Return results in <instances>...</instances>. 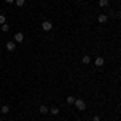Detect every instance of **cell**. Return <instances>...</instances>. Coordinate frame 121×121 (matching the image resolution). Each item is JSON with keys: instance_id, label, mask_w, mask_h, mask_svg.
Listing matches in <instances>:
<instances>
[{"instance_id": "cell-7", "label": "cell", "mask_w": 121, "mask_h": 121, "mask_svg": "<svg viewBox=\"0 0 121 121\" xmlns=\"http://www.w3.org/2000/svg\"><path fill=\"white\" fill-rule=\"evenodd\" d=\"M107 16H105V15H99V23H107Z\"/></svg>"}, {"instance_id": "cell-3", "label": "cell", "mask_w": 121, "mask_h": 121, "mask_svg": "<svg viewBox=\"0 0 121 121\" xmlns=\"http://www.w3.org/2000/svg\"><path fill=\"white\" fill-rule=\"evenodd\" d=\"M23 39H24V36H23L21 32H18V34H15V40H16V42H23Z\"/></svg>"}, {"instance_id": "cell-9", "label": "cell", "mask_w": 121, "mask_h": 121, "mask_svg": "<svg viewBox=\"0 0 121 121\" xmlns=\"http://www.w3.org/2000/svg\"><path fill=\"white\" fill-rule=\"evenodd\" d=\"M74 97H68V99H66V103H68V105H73V103H74Z\"/></svg>"}, {"instance_id": "cell-18", "label": "cell", "mask_w": 121, "mask_h": 121, "mask_svg": "<svg viewBox=\"0 0 121 121\" xmlns=\"http://www.w3.org/2000/svg\"><path fill=\"white\" fill-rule=\"evenodd\" d=\"M0 121H2V120H0Z\"/></svg>"}, {"instance_id": "cell-11", "label": "cell", "mask_w": 121, "mask_h": 121, "mask_svg": "<svg viewBox=\"0 0 121 121\" xmlns=\"http://www.w3.org/2000/svg\"><path fill=\"white\" fill-rule=\"evenodd\" d=\"M99 5H100V7H107V5H108V0H100Z\"/></svg>"}, {"instance_id": "cell-1", "label": "cell", "mask_w": 121, "mask_h": 121, "mask_svg": "<svg viewBox=\"0 0 121 121\" xmlns=\"http://www.w3.org/2000/svg\"><path fill=\"white\" fill-rule=\"evenodd\" d=\"M74 105L79 110H86V102L84 100H74Z\"/></svg>"}, {"instance_id": "cell-16", "label": "cell", "mask_w": 121, "mask_h": 121, "mask_svg": "<svg viewBox=\"0 0 121 121\" xmlns=\"http://www.w3.org/2000/svg\"><path fill=\"white\" fill-rule=\"evenodd\" d=\"M94 121H100V118L99 116H94Z\"/></svg>"}, {"instance_id": "cell-17", "label": "cell", "mask_w": 121, "mask_h": 121, "mask_svg": "<svg viewBox=\"0 0 121 121\" xmlns=\"http://www.w3.org/2000/svg\"><path fill=\"white\" fill-rule=\"evenodd\" d=\"M5 2H7V3H13L15 0H5Z\"/></svg>"}, {"instance_id": "cell-8", "label": "cell", "mask_w": 121, "mask_h": 121, "mask_svg": "<svg viewBox=\"0 0 121 121\" xmlns=\"http://www.w3.org/2000/svg\"><path fill=\"white\" fill-rule=\"evenodd\" d=\"M82 63H86V65H87V63H91V56H89V55L82 56Z\"/></svg>"}, {"instance_id": "cell-12", "label": "cell", "mask_w": 121, "mask_h": 121, "mask_svg": "<svg viewBox=\"0 0 121 121\" xmlns=\"http://www.w3.org/2000/svg\"><path fill=\"white\" fill-rule=\"evenodd\" d=\"M8 29H10V26H8V24H2V31H3V32H7Z\"/></svg>"}, {"instance_id": "cell-6", "label": "cell", "mask_w": 121, "mask_h": 121, "mask_svg": "<svg viewBox=\"0 0 121 121\" xmlns=\"http://www.w3.org/2000/svg\"><path fill=\"white\" fill-rule=\"evenodd\" d=\"M39 110H40V113H44V115H47V113H48V108H47L45 105H40V108H39Z\"/></svg>"}, {"instance_id": "cell-15", "label": "cell", "mask_w": 121, "mask_h": 121, "mask_svg": "<svg viewBox=\"0 0 121 121\" xmlns=\"http://www.w3.org/2000/svg\"><path fill=\"white\" fill-rule=\"evenodd\" d=\"M0 24H5V16L3 15H0Z\"/></svg>"}, {"instance_id": "cell-10", "label": "cell", "mask_w": 121, "mask_h": 121, "mask_svg": "<svg viewBox=\"0 0 121 121\" xmlns=\"http://www.w3.org/2000/svg\"><path fill=\"white\" fill-rule=\"evenodd\" d=\"M15 2H16V5H18V7H23V5L26 3V0H15Z\"/></svg>"}, {"instance_id": "cell-5", "label": "cell", "mask_w": 121, "mask_h": 121, "mask_svg": "<svg viewBox=\"0 0 121 121\" xmlns=\"http://www.w3.org/2000/svg\"><path fill=\"white\" fill-rule=\"evenodd\" d=\"M7 50H8V52H13V50H15V44H13V42H7Z\"/></svg>"}, {"instance_id": "cell-4", "label": "cell", "mask_w": 121, "mask_h": 121, "mask_svg": "<svg viewBox=\"0 0 121 121\" xmlns=\"http://www.w3.org/2000/svg\"><path fill=\"white\" fill-rule=\"evenodd\" d=\"M103 63H105V60H103L102 56H99V58L95 60V65H97V66H103Z\"/></svg>"}, {"instance_id": "cell-2", "label": "cell", "mask_w": 121, "mask_h": 121, "mask_svg": "<svg viewBox=\"0 0 121 121\" xmlns=\"http://www.w3.org/2000/svg\"><path fill=\"white\" fill-rule=\"evenodd\" d=\"M42 29H44V31H50V29H52V23H50V21H44V23H42Z\"/></svg>"}, {"instance_id": "cell-14", "label": "cell", "mask_w": 121, "mask_h": 121, "mask_svg": "<svg viewBox=\"0 0 121 121\" xmlns=\"http://www.w3.org/2000/svg\"><path fill=\"white\" fill-rule=\"evenodd\" d=\"M2 113H8V107H7V105L2 107Z\"/></svg>"}, {"instance_id": "cell-13", "label": "cell", "mask_w": 121, "mask_h": 121, "mask_svg": "<svg viewBox=\"0 0 121 121\" xmlns=\"http://www.w3.org/2000/svg\"><path fill=\"white\" fill-rule=\"evenodd\" d=\"M50 113H52V115H56V113H58V108H56V107H53V108L50 110Z\"/></svg>"}]
</instances>
